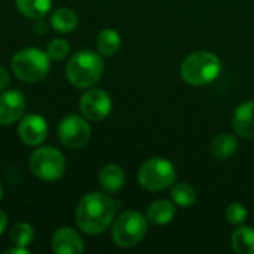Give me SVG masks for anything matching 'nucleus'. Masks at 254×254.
<instances>
[{
    "label": "nucleus",
    "instance_id": "4",
    "mask_svg": "<svg viewBox=\"0 0 254 254\" xmlns=\"http://www.w3.org/2000/svg\"><path fill=\"white\" fill-rule=\"evenodd\" d=\"M13 74L27 83H36L45 79L49 73L51 58L48 54L37 48H25L12 57Z\"/></svg>",
    "mask_w": 254,
    "mask_h": 254
},
{
    "label": "nucleus",
    "instance_id": "14",
    "mask_svg": "<svg viewBox=\"0 0 254 254\" xmlns=\"http://www.w3.org/2000/svg\"><path fill=\"white\" fill-rule=\"evenodd\" d=\"M98 182H100V186L106 192L115 193L122 189V186L125 183V173L119 165L109 164V165L103 167V170L100 171Z\"/></svg>",
    "mask_w": 254,
    "mask_h": 254
},
{
    "label": "nucleus",
    "instance_id": "6",
    "mask_svg": "<svg viewBox=\"0 0 254 254\" xmlns=\"http://www.w3.org/2000/svg\"><path fill=\"white\" fill-rule=\"evenodd\" d=\"M30 171L42 182H55L65 171V158L52 146L37 147L30 156Z\"/></svg>",
    "mask_w": 254,
    "mask_h": 254
},
{
    "label": "nucleus",
    "instance_id": "28",
    "mask_svg": "<svg viewBox=\"0 0 254 254\" xmlns=\"http://www.w3.org/2000/svg\"><path fill=\"white\" fill-rule=\"evenodd\" d=\"M1 195H3V189H1V185H0V199H1Z\"/></svg>",
    "mask_w": 254,
    "mask_h": 254
},
{
    "label": "nucleus",
    "instance_id": "22",
    "mask_svg": "<svg viewBox=\"0 0 254 254\" xmlns=\"http://www.w3.org/2000/svg\"><path fill=\"white\" fill-rule=\"evenodd\" d=\"M10 241L13 243V246H19V247H28L33 244L34 240V229L30 223H16L12 229H10Z\"/></svg>",
    "mask_w": 254,
    "mask_h": 254
},
{
    "label": "nucleus",
    "instance_id": "23",
    "mask_svg": "<svg viewBox=\"0 0 254 254\" xmlns=\"http://www.w3.org/2000/svg\"><path fill=\"white\" fill-rule=\"evenodd\" d=\"M46 54L52 61H61L70 54V43L65 39H54L48 43Z\"/></svg>",
    "mask_w": 254,
    "mask_h": 254
},
{
    "label": "nucleus",
    "instance_id": "17",
    "mask_svg": "<svg viewBox=\"0 0 254 254\" xmlns=\"http://www.w3.org/2000/svg\"><path fill=\"white\" fill-rule=\"evenodd\" d=\"M79 24L77 13L70 7H60L51 16V25L55 31L67 34L71 33Z\"/></svg>",
    "mask_w": 254,
    "mask_h": 254
},
{
    "label": "nucleus",
    "instance_id": "12",
    "mask_svg": "<svg viewBox=\"0 0 254 254\" xmlns=\"http://www.w3.org/2000/svg\"><path fill=\"white\" fill-rule=\"evenodd\" d=\"M51 246L55 254H79L85 250L80 234L71 228L57 229L52 237Z\"/></svg>",
    "mask_w": 254,
    "mask_h": 254
},
{
    "label": "nucleus",
    "instance_id": "3",
    "mask_svg": "<svg viewBox=\"0 0 254 254\" xmlns=\"http://www.w3.org/2000/svg\"><path fill=\"white\" fill-rule=\"evenodd\" d=\"M222 71V63L217 55L208 51L190 54L182 64L180 73L185 82L195 86L211 83Z\"/></svg>",
    "mask_w": 254,
    "mask_h": 254
},
{
    "label": "nucleus",
    "instance_id": "13",
    "mask_svg": "<svg viewBox=\"0 0 254 254\" xmlns=\"http://www.w3.org/2000/svg\"><path fill=\"white\" fill-rule=\"evenodd\" d=\"M234 131L243 138H254V101H246L237 107L232 118Z\"/></svg>",
    "mask_w": 254,
    "mask_h": 254
},
{
    "label": "nucleus",
    "instance_id": "1",
    "mask_svg": "<svg viewBox=\"0 0 254 254\" xmlns=\"http://www.w3.org/2000/svg\"><path fill=\"white\" fill-rule=\"evenodd\" d=\"M118 202L110 196L92 192L85 195L77 207L74 220L77 228L86 235H100L109 229V226L116 219Z\"/></svg>",
    "mask_w": 254,
    "mask_h": 254
},
{
    "label": "nucleus",
    "instance_id": "25",
    "mask_svg": "<svg viewBox=\"0 0 254 254\" xmlns=\"http://www.w3.org/2000/svg\"><path fill=\"white\" fill-rule=\"evenodd\" d=\"M10 85V76H9V71L0 65V91H4L7 89Z\"/></svg>",
    "mask_w": 254,
    "mask_h": 254
},
{
    "label": "nucleus",
    "instance_id": "20",
    "mask_svg": "<svg viewBox=\"0 0 254 254\" xmlns=\"http://www.w3.org/2000/svg\"><path fill=\"white\" fill-rule=\"evenodd\" d=\"M97 49L103 57H112L121 49V36L113 28H104L97 36Z\"/></svg>",
    "mask_w": 254,
    "mask_h": 254
},
{
    "label": "nucleus",
    "instance_id": "5",
    "mask_svg": "<svg viewBox=\"0 0 254 254\" xmlns=\"http://www.w3.org/2000/svg\"><path fill=\"white\" fill-rule=\"evenodd\" d=\"M147 232V219L138 211L128 210L113 220L112 237L116 246L131 249L137 246Z\"/></svg>",
    "mask_w": 254,
    "mask_h": 254
},
{
    "label": "nucleus",
    "instance_id": "27",
    "mask_svg": "<svg viewBox=\"0 0 254 254\" xmlns=\"http://www.w3.org/2000/svg\"><path fill=\"white\" fill-rule=\"evenodd\" d=\"M6 228H7V217H6V214L0 210V235L6 231Z\"/></svg>",
    "mask_w": 254,
    "mask_h": 254
},
{
    "label": "nucleus",
    "instance_id": "16",
    "mask_svg": "<svg viewBox=\"0 0 254 254\" xmlns=\"http://www.w3.org/2000/svg\"><path fill=\"white\" fill-rule=\"evenodd\" d=\"M237 149H238V140L232 134H228V132L217 134L211 140V144H210L211 155L220 161L231 158L237 152Z\"/></svg>",
    "mask_w": 254,
    "mask_h": 254
},
{
    "label": "nucleus",
    "instance_id": "10",
    "mask_svg": "<svg viewBox=\"0 0 254 254\" xmlns=\"http://www.w3.org/2000/svg\"><path fill=\"white\" fill-rule=\"evenodd\" d=\"M18 135L27 146H40L48 137V122L40 115H27L19 121Z\"/></svg>",
    "mask_w": 254,
    "mask_h": 254
},
{
    "label": "nucleus",
    "instance_id": "15",
    "mask_svg": "<svg viewBox=\"0 0 254 254\" xmlns=\"http://www.w3.org/2000/svg\"><path fill=\"white\" fill-rule=\"evenodd\" d=\"M176 216V207L171 201L159 199L149 205L146 211V219L152 225H167Z\"/></svg>",
    "mask_w": 254,
    "mask_h": 254
},
{
    "label": "nucleus",
    "instance_id": "8",
    "mask_svg": "<svg viewBox=\"0 0 254 254\" xmlns=\"http://www.w3.org/2000/svg\"><path fill=\"white\" fill-rule=\"evenodd\" d=\"M58 138L68 149H80L91 138V127L86 118L79 115H67L58 125Z\"/></svg>",
    "mask_w": 254,
    "mask_h": 254
},
{
    "label": "nucleus",
    "instance_id": "11",
    "mask_svg": "<svg viewBox=\"0 0 254 254\" xmlns=\"http://www.w3.org/2000/svg\"><path fill=\"white\" fill-rule=\"evenodd\" d=\"M25 97L16 89H4L0 94V125L19 121L25 112Z\"/></svg>",
    "mask_w": 254,
    "mask_h": 254
},
{
    "label": "nucleus",
    "instance_id": "9",
    "mask_svg": "<svg viewBox=\"0 0 254 254\" xmlns=\"http://www.w3.org/2000/svg\"><path fill=\"white\" fill-rule=\"evenodd\" d=\"M79 109L83 118L98 122L106 119L112 112V98L103 89H89L80 97Z\"/></svg>",
    "mask_w": 254,
    "mask_h": 254
},
{
    "label": "nucleus",
    "instance_id": "19",
    "mask_svg": "<svg viewBox=\"0 0 254 254\" xmlns=\"http://www.w3.org/2000/svg\"><path fill=\"white\" fill-rule=\"evenodd\" d=\"M234 252L238 254H254V229L250 226H241L234 231L231 237Z\"/></svg>",
    "mask_w": 254,
    "mask_h": 254
},
{
    "label": "nucleus",
    "instance_id": "18",
    "mask_svg": "<svg viewBox=\"0 0 254 254\" xmlns=\"http://www.w3.org/2000/svg\"><path fill=\"white\" fill-rule=\"evenodd\" d=\"M19 13L30 19H40L49 13L52 0H15Z\"/></svg>",
    "mask_w": 254,
    "mask_h": 254
},
{
    "label": "nucleus",
    "instance_id": "2",
    "mask_svg": "<svg viewBox=\"0 0 254 254\" xmlns=\"http://www.w3.org/2000/svg\"><path fill=\"white\" fill-rule=\"evenodd\" d=\"M103 71L104 61L101 55L89 49L79 51L71 55L70 61L65 65L67 80L79 89H88L94 86L101 79Z\"/></svg>",
    "mask_w": 254,
    "mask_h": 254
},
{
    "label": "nucleus",
    "instance_id": "7",
    "mask_svg": "<svg viewBox=\"0 0 254 254\" xmlns=\"http://www.w3.org/2000/svg\"><path fill=\"white\" fill-rule=\"evenodd\" d=\"M176 168L165 158H150L138 170V183L150 192L170 188L176 182Z\"/></svg>",
    "mask_w": 254,
    "mask_h": 254
},
{
    "label": "nucleus",
    "instance_id": "26",
    "mask_svg": "<svg viewBox=\"0 0 254 254\" xmlns=\"http://www.w3.org/2000/svg\"><path fill=\"white\" fill-rule=\"evenodd\" d=\"M6 254H30V250L27 249V247H19V246H15V247H12V249H7Z\"/></svg>",
    "mask_w": 254,
    "mask_h": 254
},
{
    "label": "nucleus",
    "instance_id": "21",
    "mask_svg": "<svg viewBox=\"0 0 254 254\" xmlns=\"http://www.w3.org/2000/svg\"><path fill=\"white\" fill-rule=\"evenodd\" d=\"M171 198L179 207H190L196 201V192L188 183H177L171 189Z\"/></svg>",
    "mask_w": 254,
    "mask_h": 254
},
{
    "label": "nucleus",
    "instance_id": "24",
    "mask_svg": "<svg viewBox=\"0 0 254 254\" xmlns=\"http://www.w3.org/2000/svg\"><path fill=\"white\" fill-rule=\"evenodd\" d=\"M247 216H249L247 208L243 204H240V202H234V204L228 205V208H226V219L232 225H241V223H244L246 219H247Z\"/></svg>",
    "mask_w": 254,
    "mask_h": 254
}]
</instances>
